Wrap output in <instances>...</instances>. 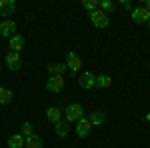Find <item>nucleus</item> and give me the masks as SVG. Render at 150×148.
Returning a JSON list of instances; mask_svg holds the SVG:
<instances>
[{
	"mask_svg": "<svg viewBox=\"0 0 150 148\" xmlns=\"http://www.w3.org/2000/svg\"><path fill=\"white\" fill-rule=\"evenodd\" d=\"M82 116H84V108H82L78 102H72L68 104L66 108H64V118L68 120L70 124H74V122H78Z\"/></svg>",
	"mask_w": 150,
	"mask_h": 148,
	"instance_id": "1",
	"label": "nucleus"
},
{
	"mask_svg": "<svg viewBox=\"0 0 150 148\" xmlns=\"http://www.w3.org/2000/svg\"><path fill=\"white\" fill-rule=\"evenodd\" d=\"M64 84H66L64 76H48V80H46V90L52 92V94H58V92L64 90Z\"/></svg>",
	"mask_w": 150,
	"mask_h": 148,
	"instance_id": "2",
	"label": "nucleus"
},
{
	"mask_svg": "<svg viewBox=\"0 0 150 148\" xmlns=\"http://www.w3.org/2000/svg\"><path fill=\"white\" fill-rule=\"evenodd\" d=\"M90 22H92L96 28H108V24H110V18H108V14H104V12L98 8V10L90 12Z\"/></svg>",
	"mask_w": 150,
	"mask_h": 148,
	"instance_id": "3",
	"label": "nucleus"
},
{
	"mask_svg": "<svg viewBox=\"0 0 150 148\" xmlns=\"http://www.w3.org/2000/svg\"><path fill=\"white\" fill-rule=\"evenodd\" d=\"M4 62L10 70H20L22 68V58H20V52H14V50H8L6 56H4Z\"/></svg>",
	"mask_w": 150,
	"mask_h": 148,
	"instance_id": "4",
	"label": "nucleus"
},
{
	"mask_svg": "<svg viewBox=\"0 0 150 148\" xmlns=\"http://www.w3.org/2000/svg\"><path fill=\"white\" fill-rule=\"evenodd\" d=\"M132 20L136 24H148L150 22V10L146 6H138V8H132Z\"/></svg>",
	"mask_w": 150,
	"mask_h": 148,
	"instance_id": "5",
	"label": "nucleus"
},
{
	"mask_svg": "<svg viewBox=\"0 0 150 148\" xmlns=\"http://www.w3.org/2000/svg\"><path fill=\"white\" fill-rule=\"evenodd\" d=\"M66 66H68L70 74H78V70H80V66H82L80 56H78L76 52H72V50H70L68 54H66Z\"/></svg>",
	"mask_w": 150,
	"mask_h": 148,
	"instance_id": "6",
	"label": "nucleus"
},
{
	"mask_svg": "<svg viewBox=\"0 0 150 148\" xmlns=\"http://www.w3.org/2000/svg\"><path fill=\"white\" fill-rule=\"evenodd\" d=\"M90 130H92V126L88 122V118H84V116H82L78 122H74V132H76L78 138H86L90 134Z\"/></svg>",
	"mask_w": 150,
	"mask_h": 148,
	"instance_id": "7",
	"label": "nucleus"
},
{
	"mask_svg": "<svg viewBox=\"0 0 150 148\" xmlns=\"http://www.w3.org/2000/svg\"><path fill=\"white\" fill-rule=\"evenodd\" d=\"M14 34H16V20H12V18L0 20V36L10 38V36H14Z\"/></svg>",
	"mask_w": 150,
	"mask_h": 148,
	"instance_id": "8",
	"label": "nucleus"
},
{
	"mask_svg": "<svg viewBox=\"0 0 150 148\" xmlns=\"http://www.w3.org/2000/svg\"><path fill=\"white\" fill-rule=\"evenodd\" d=\"M70 122L62 116L60 120H58L56 124H54V132H56V136H60V138H64V136H68V132H70Z\"/></svg>",
	"mask_w": 150,
	"mask_h": 148,
	"instance_id": "9",
	"label": "nucleus"
},
{
	"mask_svg": "<svg viewBox=\"0 0 150 148\" xmlns=\"http://www.w3.org/2000/svg\"><path fill=\"white\" fill-rule=\"evenodd\" d=\"M48 70V76H64V72L68 70V66H66V62L62 64V62H52V64H48L46 66Z\"/></svg>",
	"mask_w": 150,
	"mask_h": 148,
	"instance_id": "10",
	"label": "nucleus"
},
{
	"mask_svg": "<svg viewBox=\"0 0 150 148\" xmlns=\"http://www.w3.org/2000/svg\"><path fill=\"white\" fill-rule=\"evenodd\" d=\"M78 84H80V88H86V90H88V88H94V84H96V76H94L92 72H82Z\"/></svg>",
	"mask_w": 150,
	"mask_h": 148,
	"instance_id": "11",
	"label": "nucleus"
},
{
	"mask_svg": "<svg viewBox=\"0 0 150 148\" xmlns=\"http://www.w3.org/2000/svg\"><path fill=\"white\" fill-rule=\"evenodd\" d=\"M62 116H64V110H62V108H58V106H48V108H46V118H48V122L56 124Z\"/></svg>",
	"mask_w": 150,
	"mask_h": 148,
	"instance_id": "12",
	"label": "nucleus"
},
{
	"mask_svg": "<svg viewBox=\"0 0 150 148\" xmlns=\"http://www.w3.org/2000/svg\"><path fill=\"white\" fill-rule=\"evenodd\" d=\"M16 10L14 0H0V16H12Z\"/></svg>",
	"mask_w": 150,
	"mask_h": 148,
	"instance_id": "13",
	"label": "nucleus"
},
{
	"mask_svg": "<svg viewBox=\"0 0 150 148\" xmlns=\"http://www.w3.org/2000/svg\"><path fill=\"white\" fill-rule=\"evenodd\" d=\"M8 148H24L26 146V138L20 134V132H16V134H12L10 138H8Z\"/></svg>",
	"mask_w": 150,
	"mask_h": 148,
	"instance_id": "14",
	"label": "nucleus"
},
{
	"mask_svg": "<svg viewBox=\"0 0 150 148\" xmlns=\"http://www.w3.org/2000/svg\"><path fill=\"white\" fill-rule=\"evenodd\" d=\"M88 122H90V126H102L106 122V114L102 110H96V112H92L88 116Z\"/></svg>",
	"mask_w": 150,
	"mask_h": 148,
	"instance_id": "15",
	"label": "nucleus"
},
{
	"mask_svg": "<svg viewBox=\"0 0 150 148\" xmlns=\"http://www.w3.org/2000/svg\"><path fill=\"white\" fill-rule=\"evenodd\" d=\"M22 48H24V36H20V34L10 36V50H14V52H20Z\"/></svg>",
	"mask_w": 150,
	"mask_h": 148,
	"instance_id": "16",
	"label": "nucleus"
},
{
	"mask_svg": "<svg viewBox=\"0 0 150 148\" xmlns=\"http://www.w3.org/2000/svg\"><path fill=\"white\" fill-rule=\"evenodd\" d=\"M94 86L96 88H110L112 86V78L108 74H100V76H96V84Z\"/></svg>",
	"mask_w": 150,
	"mask_h": 148,
	"instance_id": "17",
	"label": "nucleus"
},
{
	"mask_svg": "<svg viewBox=\"0 0 150 148\" xmlns=\"http://www.w3.org/2000/svg\"><path fill=\"white\" fill-rule=\"evenodd\" d=\"M42 146H44V140L34 134V136L26 138V146H24V148H42Z\"/></svg>",
	"mask_w": 150,
	"mask_h": 148,
	"instance_id": "18",
	"label": "nucleus"
},
{
	"mask_svg": "<svg viewBox=\"0 0 150 148\" xmlns=\"http://www.w3.org/2000/svg\"><path fill=\"white\" fill-rule=\"evenodd\" d=\"M98 8H100L104 14H108V16H110V12H114V10H116V4L112 2V0H100Z\"/></svg>",
	"mask_w": 150,
	"mask_h": 148,
	"instance_id": "19",
	"label": "nucleus"
},
{
	"mask_svg": "<svg viewBox=\"0 0 150 148\" xmlns=\"http://www.w3.org/2000/svg\"><path fill=\"white\" fill-rule=\"evenodd\" d=\"M12 90L10 88H4V86H0V104H10L12 102Z\"/></svg>",
	"mask_w": 150,
	"mask_h": 148,
	"instance_id": "20",
	"label": "nucleus"
},
{
	"mask_svg": "<svg viewBox=\"0 0 150 148\" xmlns=\"http://www.w3.org/2000/svg\"><path fill=\"white\" fill-rule=\"evenodd\" d=\"M20 134H22L24 138L34 136V126L30 124V122H22V126H20Z\"/></svg>",
	"mask_w": 150,
	"mask_h": 148,
	"instance_id": "21",
	"label": "nucleus"
},
{
	"mask_svg": "<svg viewBox=\"0 0 150 148\" xmlns=\"http://www.w3.org/2000/svg\"><path fill=\"white\" fill-rule=\"evenodd\" d=\"M98 4H100V0H84V2H82V6H84L86 10H90V12L98 10Z\"/></svg>",
	"mask_w": 150,
	"mask_h": 148,
	"instance_id": "22",
	"label": "nucleus"
},
{
	"mask_svg": "<svg viewBox=\"0 0 150 148\" xmlns=\"http://www.w3.org/2000/svg\"><path fill=\"white\" fill-rule=\"evenodd\" d=\"M120 4H122V6H124L126 10L132 12V4H130V0H120Z\"/></svg>",
	"mask_w": 150,
	"mask_h": 148,
	"instance_id": "23",
	"label": "nucleus"
},
{
	"mask_svg": "<svg viewBox=\"0 0 150 148\" xmlns=\"http://www.w3.org/2000/svg\"><path fill=\"white\" fill-rule=\"evenodd\" d=\"M142 6H146V8L150 10V0H144V4H142Z\"/></svg>",
	"mask_w": 150,
	"mask_h": 148,
	"instance_id": "24",
	"label": "nucleus"
},
{
	"mask_svg": "<svg viewBox=\"0 0 150 148\" xmlns=\"http://www.w3.org/2000/svg\"><path fill=\"white\" fill-rule=\"evenodd\" d=\"M146 120H150V112H148V114H146Z\"/></svg>",
	"mask_w": 150,
	"mask_h": 148,
	"instance_id": "25",
	"label": "nucleus"
},
{
	"mask_svg": "<svg viewBox=\"0 0 150 148\" xmlns=\"http://www.w3.org/2000/svg\"><path fill=\"white\" fill-rule=\"evenodd\" d=\"M148 28H150V22H148Z\"/></svg>",
	"mask_w": 150,
	"mask_h": 148,
	"instance_id": "26",
	"label": "nucleus"
}]
</instances>
